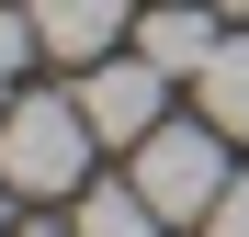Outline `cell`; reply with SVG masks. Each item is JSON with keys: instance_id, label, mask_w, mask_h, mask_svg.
<instances>
[{"instance_id": "obj_1", "label": "cell", "mask_w": 249, "mask_h": 237, "mask_svg": "<svg viewBox=\"0 0 249 237\" xmlns=\"http://www.w3.org/2000/svg\"><path fill=\"white\" fill-rule=\"evenodd\" d=\"M91 113H79V91H34L0 113V181L12 192H91Z\"/></svg>"}, {"instance_id": "obj_2", "label": "cell", "mask_w": 249, "mask_h": 237, "mask_svg": "<svg viewBox=\"0 0 249 237\" xmlns=\"http://www.w3.org/2000/svg\"><path fill=\"white\" fill-rule=\"evenodd\" d=\"M227 181H238L227 170V125H159V136H136V192L170 226H204Z\"/></svg>"}, {"instance_id": "obj_3", "label": "cell", "mask_w": 249, "mask_h": 237, "mask_svg": "<svg viewBox=\"0 0 249 237\" xmlns=\"http://www.w3.org/2000/svg\"><path fill=\"white\" fill-rule=\"evenodd\" d=\"M159 102H170V68H147L136 46H113V57H91V68H79V113H91V136H102V147L159 136V125H170Z\"/></svg>"}, {"instance_id": "obj_4", "label": "cell", "mask_w": 249, "mask_h": 237, "mask_svg": "<svg viewBox=\"0 0 249 237\" xmlns=\"http://www.w3.org/2000/svg\"><path fill=\"white\" fill-rule=\"evenodd\" d=\"M124 12H136V0H34V34H46V57L91 68V57L124 46Z\"/></svg>"}, {"instance_id": "obj_5", "label": "cell", "mask_w": 249, "mask_h": 237, "mask_svg": "<svg viewBox=\"0 0 249 237\" xmlns=\"http://www.w3.org/2000/svg\"><path fill=\"white\" fill-rule=\"evenodd\" d=\"M215 46H227V34H215V12H193V0H159V12L136 23V57L170 68V79H204V68H215Z\"/></svg>"}, {"instance_id": "obj_6", "label": "cell", "mask_w": 249, "mask_h": 237, "mask_svg": "<svg viewBox=\"0 0 249 237\" xmlns=\"http://www.w3.org/2000/svg\"><path fill=\"white\" fill-rule=\"evenodd\" d=\"M79 237H170V215L147 204L136 181H102V192H79V215H68Z\"/></svg>"}, {"instance_id": "obj_7", "label": "cell", "mask_w": 249, "mask_h": 237, "mask_svg": "<svg viewBox=\"0 0 249 237\" xmlns=\"http://www.w3.org/2000/svg\"><path fill=\"white\" fill-rule=\"evenodd\" d=\"M193 102H204V125L249 136V34H227V46H215V68L193 79Z\"/></svg>"}, {"instance_id": "obj_8", "label": "cell", "mask_w": 249, "mask_h": 237, "mask_svg": "<svg viewBox=\"0 0 249 237\" xmlns=\"http://www.w3.org/2000/svg\"><path fill=\"white\" fill-rule=\"evenodd\" d=\"M46 46V34H34V12H0V113H12V68Z\"/></svg>"}, {"instance_id": "obj_9", "label": "cell", "mask_w": 249, "mask_h": 237, "mask_svg": "<svg viewBox=\"0 0 249 237\" xmlns=\"http://www.w3.org/2000/svg\"><path fill=\"white\" fill-rule=\"evenodd\" d=\"M204 237H249V181H227V192H215V215H204Z\"/></svg>"}, {"instance_id": "obj_10", "label": "cell", "mask_w": 249, "mask_h": 237, "mask_svg": "<svg viewBox=\"0 0 249 237\" xmlns=\"http://www.w3.org/2000/svg\"><path fill=\"white\" fill-rule=\"evenodd\" d=\"M12 237H79V226H12Z\"/></svg>"}, {"instance_id": "obj_11", "label": "cell", "mask_w": 249, "mask_h": 237, "mask_svg": "<svg viewBox=\"0 0 249 237\" xmlns=\"http://www.w3.org/2000/svg\"><path fill=\"white\" fill-rule=\"evenodd\" d=\"M0 237H12V181H0Z\"/></svg>"}, {"instance_id": "obj_12", "label": "cell", "mask_w": 249, "mask_h": 237, "mask_svg": "<svg viewBox=\"0 0 249 237\" xmlns=\"http://www.w3.org/2000/svg\"><path fill=\"white\" fill-rule=\"evenodd\" d=\"M215 12H238V23H249V0H215Z\"/></svg>"}]
</instances>
